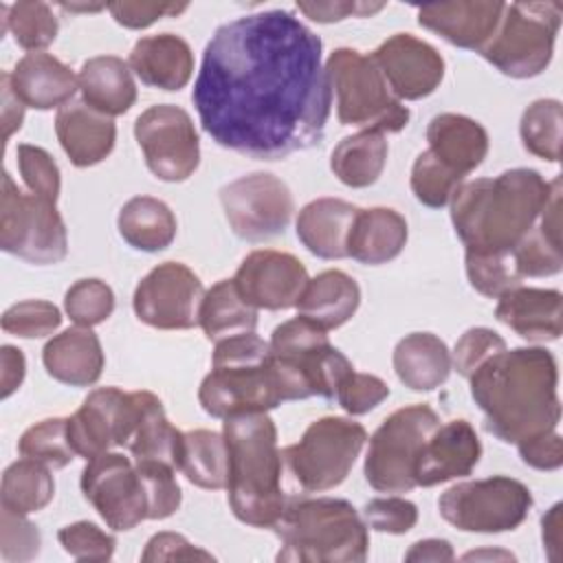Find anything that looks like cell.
<instances>
[{
  "instance_id": "2e32d148",
  "label": "cell",
  "mask_w": 563,
  "mask_h": 563,
  "mask_svg": "<svg viewBox=\"0 0 563 563\" xmlns=\"http://www.w3.org/2000/svg\"><path fill=\"white\" fill-rule=\"evenodd\" d=\"M81 493L108 528L128 532L147 519L150 504L143 477L132 457L106 451L81 471Z\"/></svg>"
},
{
  "instance_id": "8d00e7d4",
  "label": "cell",
  "mask_w": 563,
  "mask_h": 563,
  "mask_svg": "<svg viewBox=\"0 0 563 563\" xmlns=\"http://www.w3.org/2000/svg\"><path fill=\"white\" fill-rule=\"evenodd\" d=\"M198 325L202 328L205 336L216 343L235 334L255 332L257 308L242 299L233 279H220L205 290Z\"/></svg>"
},
{
  "instance_id": "7a4b0ae2",
  "label": "cell",
  "mask_w": 563,
  "mask_h": 563,
  "mask_svg": "<svg viewBox=\"0 0 563 563\" xmlns=\"http://www.w3.org/2000/svg\"><path fill=\"white\" fill-rule=\"evenodd\" d=\"M468 383L486 431L506 444L552 431L561 420L556 361L545 347H506L479 365Z\"/></svg>"
},
{
  "instance_id": "7dc6e473",
  "label": "cell",
  "mask_w": 563,
  "mask_h": 563,
  "mask_svg": "<svg viewBox=\"0 0 563 563\" xmlns=\"http://www.w3.org/2000/svg\"><path fill=\"white\" fill-rule=\"evenodd\" d=\"M134 464L143 477L145 493H147V504H150L147 519L172 517L183 501L180 486L174 477L176 468L156 460H134Z\"/></svg>"
},
{
  "instance_id": "ffe728a7",
  "label": "cell",
  "mask_w": 563,
  "mask_h": 563,
  "mask_svg": "<svg viewBox=\"0 0 563 563\" xmlns=\"http://www.w3.org/2000/svg\"><path fill=\"white\" fill-rule=\"evenodd\" d=\"M396 99L416 101L435 92L444 77L442 55L411 33L387 37L372 55Z\"/></svg>"
},
{
  "instance_id": "f6af8a7d",
  "label": "cell",
  "mask_w": 563,
  "mask_h": 563,
  "mask_svg": "<svg viewBox=\"0 0 563 563\" xmlns=\"http://www.w3.org/2000/svg\"><path fill=\"white\" fill-rule=\"evenodd\" d=\"M64 310L79 328H95L112 314L114 292L101 279H79L66 290Z\"/></svg>"
},
{
  "instance_id": "b9f144b4",
  "label": "cell",
  "mask_w": 563,
  "mask_h": 563,
  "mask_svg": "<svg viewBox=\"0 0 563 563\" xmlns=\"http://www.w3.org/2000/svg\"><path fill=\"white\" fill-rule=\"evenodd\" d=\"M464 264L471 286L484 297L499 299L523 279L512 251H466Z\"/></svg>"
},
{
  "instance_id": "003e7915",
  "label": "cell",
  "mask_w": 563,
  "mask_h": 563,
  "mask_svg": "<svg viewBox=\"0 0 563 563\" xmlns=\"http://www.w3.org/2000/svg\"><path fill=\"white\" fill-rule=\"evenodd\" d=\"M106 7L108 4H66V2H62V9H66V11H101Z\"/></svg>"
},
{
  "instance_id": "816d5d0a",
  "label": "cell",
  "mask_w": 563,
  "mask_h": 563,
  "mask_svg": "<svg viewBox=\"0 0 563 563\" xmlns=\"http://www.w3.org/2000/svg\"><path fill=\"white\" fill-rule=\"evenodd\" d=\"M42 534L26 515L2 508L0 512V556L9 563H24L40 554Z\"/></svg>"
},
{
  "instance_id": "5b68a950",
  "label": "cell",
  "mask_w": 563,
  "mask_h": 563,
  "mask_svg": "<svg viewBox=\"0 0 563 563\" xmlns=\"http://www.w3.org/2000/svg\"><path fill=\"white\" fill-rule=\"evenodd\" d=\"M284 563H363L369 550L367 523L358 510L336 497L288 501L273 526Z\"/></svg>"
},
{
  "instance_id": "8fae6325",
  "label": "cell",
  "mask_w": 563,
  "mask_h": 563,
  "mask_svg": "<svg viewBox=\"0 0 563 563\" xmlns=\"http://www.w3.org/2000/svg\"><path fill=\"white\" fill-rule=\"evenodd\" d=\"M440 418L429 405H409L389 413L372 433L363 473L380 493H409L416 488V462Z\"/></svg>"
},
{
  "instance_id": "91938a15",
  "label": "cell",
  "mask_w": 563,
  "mask_h": 563,
  "mask_svg": "<svg viewBox=\"0 0 563 563\" xmlns=\"http://www.w3.org/2000/svg\"><path fill=\"white\" fill-rule=\"evenodd\" d=\"M385 4L383 2H341V0H314V2H297V9L308 15L314 22L321 24H330V22H341L350 15H372L376 11H380Z\"/></svg>"
},
{
  "instance_id": "e7e4bbea",
  "label": "cell",
  "mask_w": 563,
  "mask_h": 563,
  "mask_svg": "<svg viewBox=\"0 0 563 563\" xmlns=\"http://www.w3.org/2000/svg\"><path fill=\"white\" fill-rule=\"evenodd\" d=\"M561 510H563V504H554L548 510V515H543L541 519L543 548L550 561H559V552H561Z\"/></svg>"
},
{
  "instance_id": "11a10c76",
  "label": "cell",
  "mask_w": 563,
  "mask_h": 563,
  "mask_svg": "<svg viewBox=\"0 0 563 563\" xmlns=\"http://www.w3.org/2000/svg\"><path fill=\"white\" fill-rule=\"evenodd\" d=\"M363 519L376 532L405 534L418 521V508L405 497H376L363 506Z\"/></svg>"
},
{
  "instance_id": "6da1fadb",
  "label": "cell",
  "mask_w": 563,
  "mask_h": 563,
  "mask_svg": "<svg viewBox=\"0 0 563 563\" xmlns=\"http://www.w3.org/2000/svg\"><path fill=\"white\" fill-rule=\"evenodd\" d=\"M321 48V37L286 9L220 24L191 92L202 130L257 161L321 143L332 106Z\"/></svg>"
},
{
  "instance_id": "8992f818",
  "label": "cell",
  "mask_w": 563,
  "mask_h": 563,
  "mask_svg": "<svg viewBox=\"0 0 563 563\" xmlns=\"http://www.w3.org/2000/svg\"><path fill=\"white\" fill-rule=\"evenodd\" d=\"M198 400L209 416L222 420L233 413L268 411L282 405L284 396L271 365L268 343L255 332L218 341Z\"/></svg>"
},
{
  "instance_id": "836d02e7",
  "label": "cell",
  "mask_w": 563,
  "mask_h": 563,
  "mask_svg": "<svg viewBox=\"0 0 563 563\" xmlns=\"http://www.w3.org/2000/svg\"><path fill=\"white\" fill-rule=\"evenodd\" d=\"M117 227L121 238L136 251L156 253L167 249L176 238V216L158 198L134 196L130 198L119 216Z\"/></svg>"
},
{
  "instance_id": "be15d7a7",
  "label": "cell",
  "mask_w": 563,
  "mask_h": 563,
  "mask_svg": "<svg viewBox=\"0 0 563 563\" xmlns=\"http://www.w3.org/2000/svg\"><path fill=\"white\" fill-rule=\"evenodd\" d=\"M455 552L446 539H422L416 541L407 552L405 561H453Z\"/></svg>"
},
{
  "instance_id": "bcb514c9",
  "label": "cell",
  "mask_w": 563,
  "mask_h": 563,
  "mask_svg": "<svg viewBox=\"0 0 563 563\" xmlns=\"http://www.w3.org/2000/svg\"><path fill=\"white\" fill-rule=\"evenodd\" d=\"M2 330L22 339H42L62 325V312L44 299H26L9 306L2 314Z\"/></svg>"
},
{
  "instance_id": "52a82bcc",
  "label": "cell",
  "mask_w": 563,
  "mask_h": 563,
  "mask_svg": "<svg viewBox=\"0 0 563 563\" xmlns=\"http://www.w3.org/2000/svg\"><path fill=\"white\" fill-rule=\"evenodd\" d=\"M268 354L284 402L310 396L334 398L339 383L354 369L330 343L325 330L306 317L277 325L268 341Z\"/></svg>"
},
{
  "instance_id": "f5cc1de1",
  "label": "cell",
  "mask_w": 563,
  "mask_h": 563,
  "mask_svg": "<svg viewBox=\"0 0 563 563\" xmlns=\"http://www.w3.org/2000/svg\"><path fill=\"white\" fill-rule=\"evenodd\" d=\"M506 350V341L490 328H468L455 343L451 363L466 380L473 372L484 365L490 356Z\"/></svg>"
},
{
  "instance_id": "5bb4252c",
  "label": "cell",
  "mask_w": 563,
  "mask_h": 563,
  "mask_svg": "<svg viewBox=\"0 0 563 563\" xmlns=\"http://www.w3.org/2000/svg\"><path fill=\"white\" fill-rule=\"evenodd\" d=\"M231 231L246 242H264L286 231L295 200L288 185L268 172L240 176L220 189Z\"/></svg>"
},
{
  "instance_id": "681fc988",
  "label": "cell",
  "mask_w": 563,
  "mask_h": 563,
  "mask_svg": "<svg viewBox=\"0 0 563 563\" xmlns=\"http://www.w3.org/2000/svg\"><path fill=\"white\" fill-rule=\"evenodd\" d=\"M18 167L31 194L51 202L57 200L59 187H62L59 167L44 147L29 145V143L18 145Z\"/></svg>"
},
{
  "instance_id": "03108f58",
  "label": "cell",
  "mask_w": 563,
  "mask_h": 563,
  "mask_svg": "<svg viewBox=\"0 0 563 563\" xmlns=\"http://www.w3.org/2000/svg\"><path fill=\"white\" fill-rule=\"evenodd\" d=\"M464 561H477V559H506V561H515V554L510 552H501V550H477V552H468L462 556Z\"/></svg>"
},
{
  "instance_id": "60d3db41",
  "label": "cell",
  "mask_w": 563,
  "mask_h": 563,
  "mask_svg": "<svg viewBox=\"0 0 563 563\" xmlns=\"http://www.w3.org/2000/svg\"><path fill=\"white\" fill-rule=\"evenodd\" d=\"M561 125H563V106L556 99H537L532 101L519 123V134L523 147L550 163L561 158Z\"/></svg>"
},
{
  "instance_id": "cb8c5ba5",
  "label": "cell",
  "mask_w": 563,
  "mask_h": 563,
  "mask_svg": "<svg viewBox=\"0 0 563 563\" xmlns=\"http://www.w3.org/2000/svg\"><path fill=\"white\" fill-rule=\"evenodd\" d=\"M55 134L75 167H92L110 156L117 125L84 101H70L57 110Z\"/></svg>"
},
{
  "instance_id": "f35d334b",
  "label": "cell",
  "mask_w": 563,
  "mask_h": 563,
  "mask_svg": "<svg viewBox=\"0 0 563 563\" xmlns=\"http://www.w3.org/2000/svg\"><path fill=\"white\" fill-rule=\"evenodd\" d=\"M55 495V482L51 475V468L37 460L22 457L7 466L2 473V486H0V501L2 508L18 512V515H31L42 510Z\"/></svg>"
},
{
  "instance_id": "ba28073f",
  "label": "cell",
  "mask_w": 563,
  "mask_h": 563,
  "mask_svg": "<svg viewBox=\"0 0 563 563\" xmlns=\"http://www.w3.org/2000/svg\"><path fill=\"white\" fill-rule=\"evenodd\" d=\"M325 75L336 99V117L343 125L383 134L407 128V106L394 97L369 55L356 48H336L325 62Z\"/></svg>"
},
{
  "instance_id": "9a60e30c",
  "label": "cell",
  "mask_w": 563,
  "mask_h": 563,
  "mask_svg": "<svg viewBox=\"0 0 563 563\" xmlns=\"http://www.w3.org/2000/svg\"><path fill=\"white\" fill-rule=\"evenodd\" d=\"M134 139L147 169L165 183L187 180L200 163V139L187 110L158 103L134 121Z\"/></svg>"
},
{
  "instance_id": "f546056e",
  "label": "cell",
  "mask_w": 563,
  "mask_h": 563,
  "mask_svg": "<svg viewBox=\"0 0 563 563\" xmlns=\"http://www.w3.org/2000/svg\"><path fill=\"white\" fill-rule=\"evenodd\" d=\"M407 235V220L396 209H358L347 238V257L367 266L387 264L400 255Z\"/></svg>"
},
{
  "instance_id": "74e56055",
  "label": "cell",
  "mask_w": 563,
  "mask_h": 563,
  "mask_svg": "<svg viewBox=\"0 0 563 563\" xmlns=\"http://www.w3.org/2000/svg\"><path fill=\"white\" fill-rule=\"evenodd\" d=\"M185 477L200 488L220 490L227 488L229 453L222 433L209 429L187 431L183 438L180 466Z\"/></svg>"
},
{
  "instance_id": "6f0895ef",
  "label": "cell",
  "mask_w": 563,
  "mask_h": 563,
  "mask_svg": "<svg viewBox=\"0 0 563 563\" xmlns=\"http://www.w3.org/2000/svg\"><path fill=\"white\" fill-rule=\"evenodd\" d=\"M213 561L211 552L191 545L183 534L178 532H158L154 534L141 554V561Z\"/></svg>"
},
{
  "instance_id": "d4e9b609",
  "label": "cell",
  "mask_w": 563,
  "mask_h": 563,
  "mask_svg": "<svg viewBox=\"0 0 563 563\" xmlns=\"http://www.w3.org/2000/svg\"><path fill=\"white\" fill-rule=\"evenodd\" d=\"M18 99L26 108L51 110L70 103L79 88L77 75L51 53H26L9 73Z\"/></svg>"
},
{
  "instance_id": "7bdbcfd3",
  "label": "cell",
  "mask_w": 563,
  "mask_h": 563,
  "mask_svg": "<svg viewBox=\"0 0 563 563\" xmlns=\"http://www.w3.org/2000/svg\"><path fill=\"white\" fill-rule=\"evenodd\" d=\"M18 451L48 468H64L77 455L68 440V418H46L29 427L18 442Z\"/></svg>"
},
{
  "instance_id": "277c9868",
  "label": "cell",
  "mask_w": 563,
  "mask_h": 563,
  "mask_svg": "<svg viewBox=\"0 0 563 563\" xmlns=\"http://www.w3.org/2000/svg\"><path fill=\"white\" fill-rule=\"evenodd\" d=\"M229 453V506L253 528H273L288 499L282 488L284 457L277 446V427L266 411L233 413L222 422Z\"/></svg>"
},
{
  "instance_id": "6125c7cd",
  "label": "cell",
  "mask_w": 563,
  "mask_h": 563,
  "mask_svg": "<svg viewBox=\"0 0 563 563\" xmlns=\"http://www.w3.org/2000/svg\"><path fill=\"white\" fill-rule=\"evenodd\" d=\"M0 90H2V128H4V143H9L11 134L22 128L24 121V103L18 99V95L11 88L9 73H2L0 77Z\"/></svg>"
},
{
  "instance_id": "4316f807",
  "label": "cell",
  "mask_w": 563,
  "mask_h": 563,
  "mask_svg": "<svg viewBox=\"0 0 563 563\" xmlns=\"http://www.w3.org/2000/svg\"><path fill=\"white\" fill-rule=\"evenodd\" d=\"M132 73L152 88L180 90L194 73V53L189 44L174 33L141 37L128 59Z\"/></svg>"
},
{
  "instance_id": "d590c367",
  "label": "cell",
  "mask_w": 563,
  "mask_h": 563,
  "mask_svg": "<svg viewBox=\"0 0 563 563\" xmlns=\"http://www.w3.org/2000/svg\"><path fill=\"white\" fill-rule=\"evenodd\" d=\"M141 418L128 444V451L132 453V460H156L172 468H178L185 433L167 420L163 402L156 394L147 389H141Z\"/></svg>"
},
{
  "instance_id": "7c38bea8",
  "label": "cell",
  "mask_w": 563,
  "mask_h": 563,
  "mask_svg": "<svg viewBox=\"0 0 563 563\" xmlns=\"http://www.w3.org/2000/svg\"><path fill=\"white\" fill-rule=\"evenodd\" d=\"M0 249L29 264H57L68 253L66 224L55 202L24 194L11 174H2Z\"/></svg>"
},
{
  "instance_id": "7402d4cb",
  "label": "cell",
  "mask_w": 563,
  "mask_h": 563,
  "mask_svg": "<svg viewBox=\"0 0 563 563\" xmlns=\"http://www.w3.org/2000/svg\"><path fill=\"white\" fill-rule=\"evenodd\" d=\"M504 9V2H440L420 7L418 22L449 44L479 53L497 31Z\"/></svg>"
},
{
  "instance_id": "44dd1931",
  "label": "cell",
  "mask_w": 563,
  "mask_h": 563,
  "mask_svg": "<svg viewBox=\"0 0 563 563\" xmlns=\"http://www.w3.org/2000/svg\"><path fill=\"white\" fill-rule=\"evenodd\" d=\"M482 457V444L466 420H451L424 442L416 462V486H435L455 477H466Z\"/></svg>"
},
{
  "instance_id": "4fadbf2b",
  "label": "cell",
  "mask_w": 563,
  "mask_h": 563,
  "mask_svg": "<svg viewBox=\"0 0 563 563\" xmlns=\"http://www.w3.org/2000/svg\"><path fill=\"white\" fill-rule=\"evenodd\" d=\"M440 515L462 532H508L519 528L530 508V488L508 475L462 482L446 488L438 499Z\"/></svg>"
},
{
  "instance_id": "94428289",
  "label": "cell",
  "mask_w": 563,
  "mask_h": 563,
  "mask_svg": "<svg viewBox=\"0 0 563 563\" xmlns=\"http://www.w3.org/2000/svg\"><path fill=\"white\" fill-rule=\"evenodd\" d=\"M26 361L20 347L2 345L0 347V396L9 398L24 380Z\"/></svg>"
},
{
  "instance_id": "1f68e13d",
  "label": "cell",
  "mask_w": 563,
  "mask_h": 563,
  "mask_svg": "<svg viewBox=\"0 0 563 563\" xmlns=\"http://www.w3.org/2000/svg\"><path fill=\"white\" fill-rule=\"evenodd\" d=\"M358 303L361 288L354 277L330 268L306 284L295 308L299 310V317H306L323 330H334L354 317Z\"/></svg>"
},
{
  "instance_id": "603a6c76",
  "label": "cell",
  "mask_w": 563,
  "mask_h": 563,
  "mask_svg": "<svg viewBox=\"0 0 563 563\" xmlns=\"http://www.w3.org/2000/svg\"><path fill=\"white\" fill-rule=\"evenodd\" d=\"M495 317L526 341H556L563 332V297L554 288L517 286L499 297Z\"/></svg>"
},
{
  "instance_id": "e575fe53",
  "label": "cell",
  "mask_w": 563,
  "mask_h": 563,
  "mask_svg": "<svg viewBox=\"0 0 563 563\" xmlns=\"http://www.w3.org/2000/svg\"><path fill=\"white\" fill-rule=\"evenodd\" d=\"M387 152L389 147L383 132L361 130L339 141L330 156V169L347 187H369L380 178Z\"/></svg>"
},
{
  "instance_id": "f907efd6",
  "label": "cell",
  "mask_w": 563,
  "mask_h": 563,
  "mask_svg": "<svg viewBox=\"0 0 563 563\" xmlns=\"http://www.w3.org/2000/svg\"><path fill=\"white\" fill-rule=\"evenodd\" d=\"M57 541L66 554L77 561H110L117 539L92 521H75L57 532Z\"/></svg>"
},
{
  "instance_id": "9c48e42d",
  "label": "cell",
  "mask_w": 563,
  "mask_h": 563,
  "mask_svg": "<svg viewBox=\"0 0 563 563\" xmlns=\"http://www.w3.org/2000/svg\"><path fill=\"white\" fill-rule=\"evenodd\" d=\"M561 15V2L506 4L497 31L479 55L508 77H537L552 62Z\"/></svg>"
},
{
  "instance_id": "f1b7e54d",
  "label": "cell",
  "mask_w": 563,
  "mask_h": 563,
  "mask_svg": "<svg viewBox=\"0 0 563 563\" xmlns=\"http://www.w3.org/2000/svg\"><path fill=\"white\" fill-rule=\"evenodd\" d=\"M358 207L341 198H317L297 216V238L321 260L347 257V238Z\"/></svg>"
},
{
  "instance_id": "ee69618b",
  "label": "cell",
  "mask_w": 563,
  "mask_h": 563,
  "mask_svg": "<svg viewBox=\"0 0 563 563\" xmlns=\"http://www.w3.org/2000/svg\"><path fill=\"white\" fill-rule=\"evenodd\" d=\"M462 176L442 165L429 150L420 152L411 167V191L424 207L440 209L451 202L462 185Z\"/></svg>"
},
{
  "instance_id": "4dcf8cb0",
  "label": "cell",
  "mask_w": 563,
  "mask_h": 563,
  "mask_svg": "<svg viewBox=\"0 0 563 563\" xmlns=\"http://www.w3.org/2000/svg\"><path fill=\"white\" fill-rule=\"evenodd\" d=\"M81 101L106 117L125 114L136 101L132 68L117 55H97L81 64L77 75Z\"/></svg>"
},
{
  "instance_id": "ac0fdd59",
  "label": "cell",
  "mask_w": 563,
  "mask_h": 563,
  "mask_svg": "<svg viewBox=\"0 0 563 563\" xmlns=\"http://www.w3.org/2000/svg\"><path fill=\"white\" fill-rule=\"evenodd\" d=\"M205 297L200 277L180 262L154 266L134 288L132 308L139 321L156 330H189L198 325Z\"/></svg>"
},
{
  "instance_id": "c3c4849f",
  "label": "cell",
  "mask_w": 563,
  "mask_h": 563,
  "mask_svg": "<svg viewBox=\"0 0 563 563\" xmlns=\"http://www.w3.org/2000/svg\"><path fill=\"white\" fill-rule=\"evenodd\" d=\"M517 268L521 277H550L563 268L561 242L550 240L545 233L534 227L515 249H512Z\"/></svg>"
},
{
  "instance_id": "ab89813d",
  "label": "cell",
  "mask_w": 563,
  "mask_h": 563,
  "mask_svg": "<svg viewBox=\"0 0 563 563\" xmlns=\"http://www.w3.org/2000/svg\"><path fill=\"white\" fill-rule=\"evenodd\" d=\"M2 31H11L18 46L40 53L57 37L59 24L53 9L40 0H22L11 7H0Z\"/></svg>"
},
{
  "instance_id": "680465c9",
  "label": "cell",
  "mask_w": 563,
  "mask_h": 563,
  "mask_svg": "<svg viewBox=\"0 0 563 563\" xmlns=\"http://www.w3.org/2000/svg\"><path fill=\"white\" fill-rule=\"evenodd\" d=\"M517 451L519 457L537 471H556L563 464V440L556 429L519 442Z\"/></svg>"
},
{
  "instance_id": "83f0119b",
  "label": "cell",
  "mask_w": 563,
  "mask_h": 563,
  "mask_svg": "<svg viewBox=\"0 0 563 563\" xmlns=\"http://www.w3.org/2000/svg\"><path fill=\"white\" fill-rule=\"evenodd\" d=\"M429 152L457 176L471 174L488 154V134L471 117L442 112L429 121L427 128Z\"/></svg>"
},
{
  "instance_id": "db71d44e",
  "label": "cell",
  "mask_w": 563,
  "mask_h": 563,
  "mask_svg": "<svg viewBox=\"0 0 563 563\" xmlns=\"http://www.w3.org/2000/svg\"><path fill=\"white\" fill-rule=\"evenodd\" d=\"M389 396V385L374 376L352 369L336 387L334 400L350 413V416H363L378 407Z\"/></svg>"
},
{
  "instance_id": "3957f363",
  "label": "cell",
  "mask_w": 563,
  "mask_h": 563,
  "mask_svg": "<svg viewBox=\"0 0 563 563\" xmlns=\"http://www.w3.org/2000/svg\"><path fill=\"white\" fill-rule=\"evenodd\" d=\"M550 189L552 180L528 167L462 183L451 198L453 229L466 251H512L537 227Z\"/></svg>"
},
{
  "instance_id": "e0dca14e",
  "label": "cell",
  "mask_w": 563,
  "mask_h": 563,
  "mask_svg": "<svg viewBox=\"0 0 563 563\" xmlns=\"http://www.w3.org/2000/svg\"><path fill=\"white\" fill-rule=\"evenodd\" d=\"M143 394L119 387L92 389L68 418V440L77 455L90 460L112 446L130 444L141 418Z\"/></svg>"
},
{
  "instance_id": "484cf974",
  "label": "cell",
  "mask_w": 563,
  "mask_h": 563,
  "mask_svg": "<svg viewBox=\"0 0 563 563\" xmlns=\"http://www.w3.org/2000/svg\"><path fill=\"white\" fill-rule=\"evenodd\" d=\"M42 363L55 380L70 387H90L99 380L106 356L90 328H68L46 341Z\"/></svg>"
},
{
  "instance_id": "d6986e66",
  "label": "cell",
  "mask_w": 563,
  "mask_h": 563,
  "mask_svg": "<svg viewBox=\"0 0 563 563\" xmlns=\"http://www.w3.org/2000/svg\"><path fill=\"white\" fill-rule=\"evenodd\" d=\"M233 282L242 299L253 308L288 310L297 306L310 277L295 255L257 249L242 260Z\"/></svg>"
},
{
  "instance_id": "d6a6232c",
  "label": "cell",
  "mask_w": 563,
  "mask_h": 563,
  "mask_svg": "<svg viewBox=\"0 0 563 563\" xmlns=\"http://www.w3.org/2000/svg\"><path fill=\"white\" fill-rule=\"evenodd\" d=\"M394 372L398 380L413 391H431L451 374V352L446 343L431 332H411L394 347Z\"/></svg>"
},
{
  "instance_id": "9f6ffc18",
  "label": "cell",
  "mask_w": 563,
  "mask_h": 563,
  "mask_svg": "<svg viewBox=\"0 0 563 563\" xmlns=\"http://www.w3.org/2000/svg\"><path fill=\"white\" fill-rule=\"evenodd\" d=\"M187 9L185 2H110L108 11L117 24L125 29H145L165 15H178Z\"/></svg>"
},
{
  "instance_id": "30bf717a",
  "label": "cell",
  "mask_w": 563,
  "mask_h": 563,
  "mask_svg": "<svg viewBox=\"0 0 563 563\" xmlns=\"http://www.w3.org/2000/svg\"><path fill=\"white\" fill-rule=\"evenodd\" d=\"M365 440L363 424L341 416H323L310 422L301 440L286 446L282 457L301 490L321 493L345 482Z\"/></svg>"
}]
</instances>
